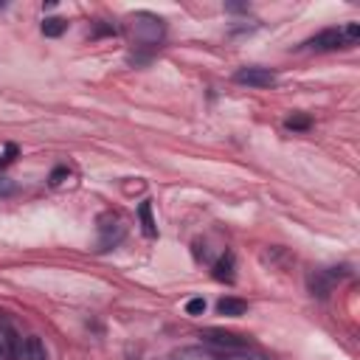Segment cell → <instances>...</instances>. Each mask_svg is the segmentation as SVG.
Returning <instances> with one entry per match:
<instances>
[{
	"label": "cell",
	"mask_w": 360,
	"mask_h": 360,
	"mask_svg": "<svg viewBox=\"0 0 360 360\" xmlns=\"http://www.w3.org/2000/svg\"><path fill=\"white\" fill-rule=\"evenodd\" d=\"M360 40V23H344V25H335V28H324L315 37H310L304 45L310 51H338V48H352L355 43Z\"/></svg>",
	"instance_id": "obj_1"
},
{
	"label": "cell",
	"mask_w": 360,
	"mask_h": 360,
	"mask_svg": "<svg viewBox=\"0 0 360 360\" xmlns=\"http://www.w3.org/2000/svg\"><path fill=\"white\" fill-rule=\"evenodd\" d=\"M130 34H133V43L135 48H158L161 40H164V20L149 14V12H135L130 17Z\"/></svg>",
	"instance_id": "obj_2"
},
{
	"label": "cell",
	"mask_w": 360,
	"mask_h": 360,
	"mask_svg": "<svg viewBox=\"0 0 360 360\" xmlns=\"http://www.w3.org/2000/svg\"><path fill=\"white\" fill-rule=\"evenodd\" d=\"M99 251H110V248H115L118 243L124 239V234H127V225H124V220L118 217L115 212H104L102 217H99Z\"/></svg>",
	"instance_id": "obj_3"
},
{
	"label": "cell",
	"mask_w": 360,
	"mask_h": 360,
	"mask_svg": "<svg viewBox=\"0 0 360 360\" xmlns=\"http://www.w3.org/2000/svg\"><path fill=\"white\" fill-rule=\"evenodd\" d=\"M200 338L205 344H212L214 349H225V352H236V349H245L251 341L245 335H239V333H228V329H203Z\"/></svg>",
	"instance_id": "obj_4"
},
{
	"label": "cell",
	"mask_w": 360,
	"mask_h": 360,
	"mask_svg": "<svg viewBox=\"0 0 360 360\" xmlns=\"http://www.w3.org/2000/svg\"><path fill=\"white\" fill-rule=\"evenodd\" d=\"M236 85H248V87H273L276 85V74L270 68H259V65H248V68H239L234 74Z\"/></svg>",
	"instance_id": "obj_5"
},
{
	"label": "cell",
	"mask_w": 360,
	"mask_h": 360,
	"mask_svg": "<svg viewBox=\"0 0 360 360\" xmlns=\"http://www.w3.org/2000/svg\"><path fill=\"white\" fill-rule=\"evenodd\" d=\"M3 346H6V357L17 360L20 352H23V338L17 335V329L6 318H0V349H3Z\"/></svg>",
	"instance_id": "obj_6"
},
{
	"label": "cell",
	"mask_w": 360,
	"mask_h": 360,
	"mask_svg": "<svg viewBox=\"0 0 360 360\" xmlns=\"http://www.w3.org/2000/svg\"><path fill=\"white\" fill-rule=\"evenodd\" d=\"M212 276L223 284H234L236 282V262H234V254L225 251L217 262H214V270H212Z\"/></svg>",
	"instance_id": "obj_7"
},
{
	"label": "cell",
	"mask_w": 360,
	"mask_h": 360,
	"mask_svg": "<svg viewBox=\"0 0 360 360\" xmlns=\"http://www.w3.org/2000/svg\"><path fill=\"white\" fill-rule=\"evenodd\" d=\"M217 313L225 315V318H239V315H245V313H248V304L243 302V298H231V295H225V298H220V302H217Z\"/></svg>",
	"instance_id": "obj_8"
},
{
	"label": "cell",
	"mask_w": 360,
	"mask_h": 360,
	"mask_svg": "<svg viewBox=\"0 0 360 360\" xmlns=\"http://www.w3.org/2000/svg\"><path fill=\"white\" fill-rule=\"evenodd\" d=\"M138 217H141V231H144V236L155 239V236H158V228H155V220H153V203L144 200V203L138 205Z\"/></svg>",
	"instance_id": "obj_9"
},
{
	"label": "cell",
	"mask_w": 360,
	"mask_h": 360,
	"mask_svg": "<svg viewBox=\"0 0 360 360\" xmlns=\"http://www.w3.org/2000/svg\"><path fill=\"white\" fill-rule=\"evenodd\" d=\"M25 357L28 360H48V352H45V344L32 335V338H25Z\"/></svg>",
	"instance_id": "obj_10"
},
{
	"label": "cell",
	"mask_w": 360,
	"mask_h": 360,
	"mask_svg": "<svg viewBox=\"0 0 360 360\" xmlns=\"http://www.w3.org/2000/svg\"><path fill=\"white\" fill-rule=\"evenodd\" d=\"M65 32H68V20H63V17H45L43 20V34L45 37H59Z\"/></svg>",
	"instance_id": "obj_11"
},
{
	"label": "cell",
	"mask_w": 360,
	"mask_h": 360,
	"mask_svg": "<svg viewBox=\"0 0 360 360\" xmlns=\"http://www.w3.org/2000/svg\"><path fill=\"white\" fill-rule=\"evenodd\" d=\"M284 127L293 130V133H307L313 127V118L304 115V113H293L290 118H284Z\"/></svg>",
	"instance_id": "obj_12"
},
{
	"label": "cell",
	"mask_w": 360,
	"mask_h": 360,
	"mask_svg": "<svg viewBox=\"0 0 360 360\" xmlns=\"http://www.w3.org/2000/svg\"><path fill=\"white\" fill-rule=\"evenodd\" d=\"M65 177H71L68 166H56V169L51 172V177H48V183H51V186H59V183H65Z\"/></svg>",
	"instance_id": "obj_13"
},
{
	"label": "cell",
	"mask_w": 360,
	"mask_h": 360,
	"mask_svg": "<svg viewBox=\"0 0 360 360\" xmlns=\"http://www.w3.org/2000/svg\"><path fill=\"white\" fill-rule=\"evenodd\" d=\"M186 313L189 315H203L205 313V298H189V302H186Z\"/></svg>",
	"instance_id": "obj_14"
},
{
	"label": "cell",
	"mask_w": 360,
	"mask_h": 360,
	"mask_svg": "<svg viewBox=\"0 0 360 360\" xmlns=\"http://www.w3.org/2000/svg\"><path fill=\"white\" fill-rule=\"evenodd\" d=\"M9 194H14V183H12V180L0 177V197H9Z\"/></svg>",
	"instance_id": "obj_15"
}]
</instances>
